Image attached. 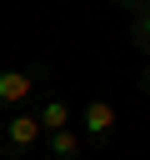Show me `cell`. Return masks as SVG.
<instances>
[{
	"label": "cell",
	"instance_id": "cell-1",
	"mask_svg": "<svg viewBox=\"0 0 150 160\" xmlns=\"http://www.w3.org/2000/svg\"><path fill=\"white\" fill-rule=\"evenodd\" d=\"M45 90H50V60H30V65H15V70H0V115L30 110Z\"/></svg>",
	"mask_w": 150,
	"mask_h": 160
},
{
	"label": "cell",
	"instance_id": "cell-2",
	"mask_svg": "<svg viewBox=\"0 0 150 160\" xmlns=\"http://www.w3.org/2000/svg\"><path fill=\"white\" fill-rule=\"evenodd\" d=\"M75 130L85 140V150H110L120 140V110L110 95H90L80 110H75Z\"/></svg>",
	"mask_w": 150,
	"mask_h": 160
},
{
	"label": "cell",
	"instance_id": "cell-3",
	"mask_svg": "<svg viewBox=\"0 0 150 160\" xmlns=\"http://www.w3.org/2000/svg\"><path fill=\"white\" fill-rule=\"evenodd\" d=\"M40 120L30 110H15V115H0V160H35L40 155Z\"/></svg>",
	"mask_w": 150,
	"mask_h": 160
},
{
	"label": "cell",
	"instance_id": "cell-4",
	"mask_svg": "<svg viewBox=\"0 0 150 160\" xmlns=\"http://www.w3.org/2000/svg\"><path fill=\"white\" fill-rule=\"evenodd\" d=\"M30 115L40 120V130H45V135H50V130H70V125H75V105H70V95H65V90H55V85L30 105Z\"/></svg>",
	"mask_w": 150,
	"mask_h": 160
},
{
	"label": "cell",
	"instance_id": "cell-5",
	"mask_svg": "<svg viewBox=\"0 0 150 160\" xmlns=\"http://www.w3.org/2000/svg\"><path fill=\"white\" fill-rule=\"evenodd\" d=\"M40 155H45V160H80V155H85V140H80L75 125H70V130H50V135L40 140Z\"/></svg>",
	"mask_w": 150,
	"mask_h": 160
},
{
	"label": "cell",
	"instance_id": "cell-6",
	"mask_svg": "<svg viewBox=\"0 0 150 160\" xmlns=\"http://www.w3.org/2000/svg\"><path fill=\"white\" fill-rule=\"evenodd\" d=\"M125 40H130V50H135L140 60H150V5H145L140 15H130V25H125Z\"/></svg>",
	"mask_w": 150,
	"mask_h": 160
},
{
	"label": "cell",
	"instance_id": "cell-7",
	"mask_svg": "<svg viewBox=\"0 0 150 160\" xmlns=\"http://www.w3.org/2000/svg\"><path fill=\"white\" fill-rule=\"evenodd\" d=\"M135 95L150 100V60H140V70H135Z\"/></svg>",
	"mask_w": 150,
	"mask_h": 160
},
{
	"label": "cell",
	"instance_id": "cell-8",
	"mask_svg": "<svg viewBox=\"0 0 150 160\" xmlns=\"http://www.w3.org/2000/svg\"><path fill=\"white\" fill-rule=\"evenodd\" d=\"M110 5H115V10H125V15H140L150 0H110Z\"/></svg>",
	"mask_w": 150,
	"mask_h": 160
}]
</instances>
